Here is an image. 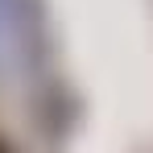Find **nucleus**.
Segmentation results:
<instances>
[{
    "label": "nucleus",
    "instance_id": "nucleus-1",
    "mask_svg": "<svg viewBox=\"0 0 153 153\" xmlns=\"http://www.w3.org/2000/svg\"><path fill=\"white\" fill-rule=\"evenodd\" d=\"M0 153H13V149H8V145H4V141H0Z\"/></svg>",
    "mask_w": 153,
    "mask_h": 153
}]
</instances>
